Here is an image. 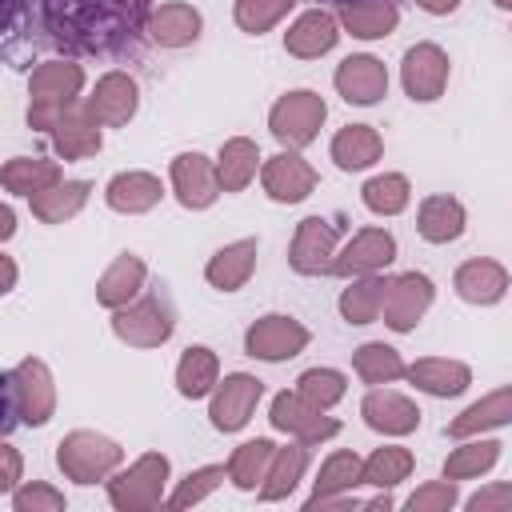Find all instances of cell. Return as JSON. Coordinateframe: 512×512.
I'll return each mask as SVG.
<instances>
[{
	"instance_id": "cell-1",
	"label": "cell",
	"mask_w": 512,
	"mask_h": 512,
	"mask_svg": "<svg viewBox=\"0 0 512 512\" xmlns=\"http://www.w3.org/2000/svg\"><path fill=\"white\" fill-rule=\"evenodd\" d=\"M140 0H40L48 36L72 52H120L144 28Z\"/></svg>"
},
{
	"instance_id": "cell-2",
	"label": "cell",
	"mask_w": 512,
	"mask_h": 512,
	"mask_svg": "<svg viewBox=\"0 0 512 512\" xmlns=\"http://www.w3.org/2000/svg\"><path fill=\"white\" fill-rule=\"evenodd\" d=\"M84 68L76 60H40L28 76V128L32 132H52V124L80 104L84 96Z\"/></svg>"
},
{
	"instance_id": "cell-3",
	"label": "cell",
	"mask_w": 512,
	"mask_h": 512,
	"mask_svg": "<svg viewBox=\"0 0 512 512\" xmlns=\"http://www.w3.org/2000/svg\"><path fill=\"white\" fill-rule=\"evenodd\" d=\"M112 332L128 348H160L176 332V304L164 284H152L144 296L112 312Z\"/></svg>"
},
{
	"instance_id": "cell-4",
	"label": "cell",
	"mask_w": 512,
	"mask_h": 512,
	"mask_svg": "<svg viewBox=\"0 0 512 512\" xmlns=\"http://www.w3.org/2000/svg\"><path fill=\"white\" fill-rule=\"evenodd\" d=\"M172 480V460L164 452H144L128 468H116L108 484V504L116 512H152L164 504V488Z\"/></svg>"
},
{
	"instance_id": "cell-5",
	"label": "cell",
	"mask_w": 512,
	"mask_h": 512,
	"mask_svg": "<svg viewBox=\"0 0 512 512\" xmlns=\"http://www.w3.org/2000/svg\"><path fill=\"white\" fill-rule=\"evenodd\" d=\"M120 464H124V448L112 436L92 432V428H76V432L60 436V444H56V468L72 484H100Z\"/></svg>"
},
{
	"instance_id": "cell-6",
	"label": "cell",
	"mask_w": 512,
	"mask_h": 512,
	"mask_svg": "<svg viewBox=\"0 0 512 512\" xmlns=\"http://www.w3.org/2000/svg\"><path fill=\"white\" fill-rule=\"evenodd\" d=\"M324 120H328V104H324V96L312 92V88H292V92H284V96L268 108V132H272L284 148H296V152L308 148V144L320 136Z\"/></svg>"
},
{
	"instance_id": "cell-7",
	"label": "cell",
	"mask_w": 512,
	"mask_h": 512,
	"mask_svg": "<svg viewBox=\"0 0 512 512\" xmlns=\"http://www.w3.org/2000/svg\"><path fill=\"white\" fill-rule=\"evenodd\" d=\"M8 388H12V404H16V420L28 428H44L56 412V380L52 368L40 356H24L12 372H8Z\"/></svg>"
},
{
	"instance_id": "cell-8",
	"label": "cell",
	"mask_w": 512,
	"mask_h": 512,
	"mask_svg": "<svg viewBox=\"0 0 512 512\" xmlns=\"http://www.w3.org/2000/svg\"><path fill=\"white\" fill-rule=\"evenodd\" d=\"M268 420H272L276 432H288L292 440H300V444H308V448H316V444H324V440H332V436L340 432V420H332L324 408H316V404H312L308 396H300L296 388H284V392L272 396Z\"/></svg>"
},
{
	"instance_id": "cell-9",
	"label": "cell",
	"mask_w": 512,
	"mask_h": 512,
	"mask_svg": "<svg viewBox=\"0 0 512 512\" xmlns=\"http://www.w3.org/2000/svg\"><path fill=\"white\" fill-rule=\"evenodd\" d=\"M308 344H312V332H308L296 316H284V312H268V316L252 320L248 332H244V352H248L252 360H264V364L292 360V356H300Z\"/></svg>"
},
{
	"instance_id": "cell-10",
	"label": "cell",
	"mask_w": 512,
	"mask_h": 512,
	"mask_svg": "<svg viewBox=\"0 0 512 512\" xmlns=\"http://www.w3.org/2000/svg\"><path fill=\"white\" fill-rule=\"evenodd\" d=\"M208 396H212L208 400L212 428L216 432H240L252 420V412H256V404L264 396V380L252 376V372H228L224 380H216V388Z\"/></svg>"
},
{
	"instance_id": "cell-11",
	"label": "cell",
	"mask_w": 512,
	"mask_h": 512,
	"mask_svg": "<svg viewBox=\"0 0 512 512\" xmlns=\"http://www.w3.org/2000/svg\"><path fill=\"white\" fill-rule=\"evenodd\" d=\"M448 76H452V60H448V52H444L440 44H432V40L412 44V48L404 52V60H400V84H404L408 100H416V104L440 100L444 88H448Z\"/></svg>"
},
{
	"instance_id": "cell-12",
	"label": "cell",
	"mask_w": 512,
	"mask_h": 512,
	"mask_svg": "<svg viewBox=\"0 0 512 512\" xmlns=\"http://www.w3.org/2000/svg\"><path fill=\"white\" fill-rule=\"evenodd\" d=\"M432 300H436V284L424 272H400V276H388L384 284L380 316L392 332H412L432 308Z\"/></svg>"
},
{
	"instance_id": "cell-13",
	"label": "cell",
	"mask_w": 512,
	"mask_h": 512,
	"mask_svg": "<svg viewBox=\"0 0 512 512\" xmlns=\"http://www.w3.org/2000/svg\"><path fill=\"white\" fill-rule=\"evenodd\" d=\"M336 248H340V224L328 216H304L292 232L288 264L300 276H328Z\"/></svg>"
},
{
	"instance_id": "cell-14",
	"label": "cell",
	"mask_w": 512,
	"mask_h": 512,
	"mask_svg": "<svg viewBox=\"0 0 512 512\" xmlns=\"http://www.w3.org/2000/svg\"><path fill=\"white\" fill-rule=\"evenodd\" d=\"M260 184H264V196L276 200V204H300L316 192L320 184V172L296 152V148H284L276 156H268L260 164Z\"/></svg>"
},
{
	"instance_id": "cell-15",
	"label": "cell",
	"mask_w": 512,
	"mask_h": 512,
	"mask_svg": "<svg viewBox=\"0 0 512 512\" xmlns=\"http://www.w3.org/2000/svg\"><path fill=\"white\" fill-rule=\"evenodd\" d=\"M396 260V236L388 228H360L348 236L344 248H336L332 256V272L328 276H368V272H384Z\"/></svg>"
},
{
	"instance_id": "cell-16",
	"label": "cell",
	"mask_w": 512,
	"mask_h": 512,
	"mask_svg": "<svg viewBox=\"0 0 512 512\" xmlns=\"http://www.w3.org/2000/svg\"><path fill=\"white\" fill-rule=\"evenodd\" d=\"M340 100L356 104V108H372L388 96V68L384 60H376L372 52H352L336 64V76H332Z\"/></svg>"
},
{
	"instance_id": "cell-17",
	"label": "cell",
	"mask_w": 512,
	"mask_h": 512,
	"mask_svg": "<svg viewBox=\"0 0 512 512\" xmlns=\"http://www.w3.org/2000/svg\"><path fill=\"white\" fill-rule=\"evenodd\" d=\"M140 108V88L128 72L112 68L96 80L92 96H84V112L100 124V128H124Z\"/></svg>"
},
{
	"instance_id": "cell-18",
	"label": "cell",
	"mask_w": 512,
	"mask_h": 512,
	"mask_svg": "<svg viewBox=\"0 0 512 512\" xmlns=\"http://www.w3.org/2000/svg\"><path fill=\"white\" fill-rule=\"evenodd\" d=\"M168 180H172V192H176L180 208H188V212H204V208H212L216 196H220L216 164H212L204 152H180V156H172Z\"/></svg>"
},
{
	"instance_id": "cell-19",
	"label": "cell",
	"mask_w": 512,
	"mask_h": 512,
	"mask_svg": "<svg viewBox=\"0 0 512 512\" xmlns=\"http://www.w3.org/2000/svg\"><path fill=\"white\" fill-rule=\"evenodd\" d=\"M360 416H364V424L372 428V432H380V436H408V432H416L420 428V408H416V400H408L404 392H392V388H372L364 400H360Z\"/></svg>"
},
{
	"instance_id": "cell-20",
	"label": "cell",
	"mask_w": 512,
	"mask_h": 512,
	"mask_svg": "<svg viewBox=\"0 0 512 512\" xmlns=\"http://www.w3.org/2000/svg\"><path fill=\"white\" fill-rule=\"evenodd\" d=\"M336 40H340L336 16H332L328 8H308V12H300V16L288 24V32H284V52L296 56V60H320V56H328V52L336 48Z\"/></svg>"
},
{
	"instance_id": "cell-21",
	"label": "cell",
	"mask_w": 512,
	"mask_h": 512,
	"mask_svg": "<svg viewBox=\"0 0 512 512\" xmlns=\"http://www.w3.org/2000/svg\"><path fill=\"white\" fill-rule=\"evenodd\" d=\"M144 32L160 48H188V44L200 40L204 16H200V8H192L184 0H172V4H160L144 16Z\"/></svg>"
},
{
	"instance_id": "cell-22",
	"label": "cell",
	"mask_w": 512,
	"mask_h": 512,
	"mask_svg": "<svg viewBox=\"0 0 512 512\" xmlns=\"http://www.w3.org/2000/svg\"><path fill=\"white\" fill-rule=\"evenodd\" d=\"M164 200V184L160 176L144 172V168H128V172H116L108 184H104V204L120 216H144L152 212L156 204Z\"/></svg>"
},
{
	"instance_id": "cell-23",
	"label": "cell",
	"mask_w": 512,
	"mask_h": 512,
	"mask_svg": "<svg viewBox=\"0 0 512 512\" xmlns=\"http://www.w3.org/2000/svg\"><path fill=\"white\" fill-rule=\"evenodd\" d=\"M256 252H260V240L256 236H240L224 248H216L204 264V280L216 288V292H240L252 272H256Z\"/></svg>"
},
{
	"instance_id": "cell-24",
	"label": "cell",
	"mask_w": 512,
	"mask_h": 512,
	"mask_svg": "<svg viewBox=\"0 0 512 512\" xmlns=\"http://www.w3.org/2000/svg\"><path fill=\"white\" fill-rule=\"evenodd\" d=\"M452 288H456V296L464 304H480V308L500 304L504 292H508V268L500 260H492V256H472V260H464L456 268Z\"/></svg>"
},
{
	"instance_id": "cell-25",
	"label": "cell",
	"mask_w": 512,
	"mask_h": 512,
	"mask_svg": "<svg viewBox=\"0 0 512 512\" xmlns=\"http://www.w3.org/2000/svg\"><path fill=\"white\" fill-rule=\"evenodd\" d=\"M144 284H148V264H144L136 252H120V256L100 272V280H96V304L108 308V312H116V308H124L128 300H136V296L144 292Z\"/></svg>"
},
{
	"instance_id": "cell-26",
	"label": "cell",
	"mask_w": 512,
	"mask_h": 512,
	"mask_svg": "<svg viewBox=\"0 0 512 512\" xmlns=\"http://www.w3.org/2000/svg\"><path fill=\"white\" fill-rule=\"evenodd\" d=\"M464 224H468V212L448 192H432L416 208V232L428 244H452V240H460L464 236Z\"/></svg>"
},
{
	"instance_id": "cell-27",
	"label": "cell",
	"mask_w": 512,
	"mask_h": 512,
	"mask_svg": "<svg viewBox=\"0 0 512 512\" xmlns=\"http://www.w3.org/2000/svg\"><path fill=\"white\" fill-rule=\"evenodd\" d=\"M52 148H56V156L60 160H84V156H96L100 152V144H104V136H100V124L84 112V100L80 104H72L56 124H52Z\"/></svg>"
},
{
	"instance_id": "cell-28",
	"label": "cell",
	"mask_w": 512,
	"mask_h": 512,
	"mask_svg": "<svg viewBox=\"0 0 512 512\" xmlns=\"http://www.w3.org/2000/svg\"><path fill=\"white\" fill-rule=\"evenodd\" d=\"M404 376H408L420 392L440 396V400L460 396V392L472 384V368H468L464 360H448V356H424V360H416V364H404Z\"/></svg>"
},
{
	"instance_id": "cell-29",
	"label": "cell",
	"mask_w": 512,
	"mask_h": 512,
	"mask_svg": "<svg viewBox=\"0 0 512 512\" xmlns=\"http://www.w3.org/2000/svg\"><path fill=\"white\" fill-rule=\"evenodd\" d=\"M508 420H512V388L500 384V388H492L488 396H480L476 404H468L456 420H448L444 436L468 440V436H480V432H488V428H504Z\"/></svg>"
},
{
	"instance_id": "cell-30",
	"label": "cell",
	"mask_w": 512,
	"mask_h": 512,
	"mask_svg": "<svg viewBox=\"0 0 512 512\" xmlns=\"http://www.w3.org/2000/svg\"><path fill=\"white\" fill-rule=\"evenodd\" d=\"M328 156H332V164L340 172H364L384 156V140H380V132L372 124H344L332 136Z\"/></svg>"
},
{
	"instance_id": "cell-31",
	"label": "cell",
	"mask_w": 512,
	"mask_h": 512,
	"mask_svg": "<svg viewBox=\"0 0 512 512\" xmlns=\"http://www.w3.org/2000/svg\"><path fill=\"white\" fill-rule=\"evenodd\" d=\"M304 472H308V444H300V440H296V444L276 448V452H272V460H268L264 480L256 484L260 500H264V504L288 500V496L296 492V484L304 480Z\"/></svg>"
},
{
	"instance_id": "cell-32",
	"label": "cell",
	"mask_w": 512,
	"mask_h": 512,
	"mask_svg": "<svg viewBox=\"0 0 512 512\" xmlns=\"http://www.w3.org/2000/svg\"><path fill=\"white\" fill-rule=\"evenodd\" d=\"M336 24L356 40H384L400 24V8L392 0H352L340 8Z\"/></svg>"
},
{
	"instance_id": "cell-33",
	"label": "cell",
	"mask_w": 512,
	"mask_h": 512,
	"mask_svg": "<svg viewBox=\"0 0 512 512\" xmlns=\"http://www.w3.org/2000/svg\"><path fill=\"white\" fill-rule=\"evenodd\" d=\"M56 180H64L60 160H44V156H12L0 164V188L12 196H36L44 188H52Z\"/></svg>"
},
{
	"instance_id": "cell-34",
	"label": "cell",
	"mask_w": 512,
	"mask_h": 512,
	"mask_svg": "<svg viewBox=\"0 0 512 512\" xmlns=\"http://www.w3.org/2000/svg\"><path fill=\"white\" fill-rule=\"evenodd\" d=\"M220 380V356L208 344H188L176 360V392L184 400H204Z\"/></svg>"
},
{
	"instance_id": "cell-35",
	"label": "cell",
	"mask_w": 512,
	"mask_h": 512,
	"mask_svg": "<svg viewBox=\"0 0 512 512\" xmlns=\"http://www.w3.org/2000/svg\"><path fill=\"white\" fill-rule=\"evenodd\" d=\"M88 196H92V184L88 180H56L52 188L28 196V204H32V216L40 224H64L76 212H84Z\"/></svg>"
},
{
	"instance_id": "cell-36",
	"label": "cell",
	"mask_w": 512,
	"mask_h": 512,
	"mask_svg": "<svg viewBox=\"0 0 512 512\" xmlns=\"http://www.w3.org/2000/svg\"><path fill=\"white\" fill-rule=\"evenodd\" d=\"M212 164H216L220 192H244L252 184L256 168H260V148L248 136H232V140L220 144V156Z\"/></svg>"
},
{
	"instance_id": "cell-37",
	"label": "cell",
	"mask_w": 512,
	"mask_h": 512,
	"mask_svg": "<svg viewBox=\"0 0 512 512\" xmlns=\"http://www.w3.org/2000/svg\"><path fill=\"white\" fill-rule=\"evenodd\" d=\"M360 468H364V460H360L356 452H348V448L328 452V456H324V464H320V472H316V480H312V496H308V500L344 496V492L360 488V484H364ZM308 500H304V504H308Z\"/></svg>"
},
{
	"instance_id": "cell-38",
	"label": "cell",
	"mask_w": 512,
	"mask_h": 512,
	"mask_svg": "<svg viewBox=\"0 0 512 512\" xmlns=\"http://www.w3.org/2000/svg\"><path fill=\"white\" fill-rule=\"evenodd\" d=\"M384 276L380 272H368V276H352V284L340 292V300H336V308H340V316L348 320V324H372V320H380V300H384Z\"/></svg>"
},
{
	"instance_id": "cell-39",
	"label": "cell",
	"mask_w": 512,
	"mask_h": 512,
	"mask_svg": "<svg viewBox=\"0 0 512 512\" xmlns=\"http://www.w3.org/2000/svg\"><path fill=\"white\" fill-rule=\"evenodd\" d=\"M500 452H504L500 440L468 436L460 448L448 452V460H444V480H476V476H484V472H492V468L500 464Z\"/></svg>"
},
{
	"instance_id": "cell-40",
	"label": "cell",
	"mask_w": 512,
	"mask_h": 512,
	"mask_svg": "<svg viewBox=\"0 0 512 512\" xmlns=\"http://www.w3.org/2000/svg\"><path fill=\"white\" fill-rule=\"evenodd\" d=\"M272 452H276V444H272L268 436H256V440L236 444L232 456H228V464H224V468H228V480H232L240 492H256V484H260L264 472H268Z\"/></svg>"
},
{
	"instance_id": "cell-41",
	"label": "cell",
	"mask_w": 512,
	"mask_h": 512,
	"mask_svg": "<svg viewBox=\"0 0 512 512\" xmlns=\"http://www.w3.org/2000/svg\"><path fill=\"white\" fill-rule=\"evenodd\" d=\"M360 200L372 216H400L412 204V184L404 172H380V176L364 180Z\"/></svg>"
},
{
	"instance_id": "cell-42",
	"label": "cell",
	"mask_w": 512,
	"mask_h": 512,
	"mask_svg": "<svg viewBox=\"0 0 512 512\" xmlns=\"http://www.w3.org/2000/svg\"><path fill=\"white\" fill-rule=\"evenodd\" d=\"M352 368H356V376L364 384L376 388V384H392V380L404 376V356L384 340H368V344H360L352 352Z\"/></svg>"
},
{
	"instance_id": "cell-43",
	"label": "cell",
	"mask_w": 512,
	"mask_h": 512,
	"mask_svg": "<svg viewBox=\"0 0 512 512\" xmlns=\"http://www.w3.org/2000/svg\"><path fill=\"white\" fill-rule=\"evenodd\" d=\"M412 468H416V456H412L408 448H400V444H384V448H376V452L364 460L360 476H364V484H372V488H388V492H392L400 480L412 476Z\"/></svg>"
},
{
	"instance_id": "cell-44",
	"label": "cell",
	"mask_w": 512,
	"mask_h": 512,
	"mask_svg": "<svg viewBox=\"0 0 512 512\" xmlns=\"http://www.w3.org/2000/svg\"><path fill=\"white\" fill-rule=\"evenodd\" d=\"M224 480H228V468H224V464H204V468L188 472V476L176 484V492H172V496H164V508H172V512L192 508V504L208 500Z\"/></svg>"
},
{
	"instance_id": "cell-45",
	"label": "cell",
	"mask_w": 512,
	"mask_h": 512,
	"mask_svg": "<svg viewBox=\"0 0 512 512\" xmlns=\"http://www.w3.org/2000/svg\"><path fill=\"white\" fill-rule=\"evenodd\" d=\"M292 8H296V0H236V4H232V20H236L240 32L264 36V32L276 28Z\"/></svg>"
},
{
	"instance_id": "cell-46",
	"label": "cell",
	"mask_w": 512,
	"mask_h": 512,
	"mask_svg": "<svg viewBox=\"0 0 512 512\" xmlns=\"http://www.w3.org/2000/svg\"><path fill=\"white\" fill-rule=\"evenodd\" d=\"M296 392L300 396H308L316 408H336L340 400H344V392H348V376L344 372H336V368H304L300 376H296Z\"/></svg>"
},
{
	"instance_id": "cell-47",
	"label": "cell",
	"mask_w": 512,
	"mask_h": 512,
	"mask_svg": "<svg viewBox=\"0 0 512 512\" xmlns=\"http://www.w3.org/2000/svg\"><path fill=\"white\" fill-rule=\"evenodd\" d=\"M12 508L16 512H64L68 500L60 488L44 484V480H28V484H16L12 488Z\"/></svg>"
},
{
	"instance_id": "cell-48",
	"label": "cell",
	"mask_w": 512,
	"mask_h": 512,
	"mask_svg": "<svg viewBox=\"0 0 512 512\" xmlns=\"http://www.w3.org/2000/svg\"><path fill=\"white\" fill-rule=\"evenodd\" d=\"M456 504H460L456 480H428V484H420V488L408 496V508H412V512H452Z\"/></svg>"
},
{
	"instance_id": "cell-49",
	"label": "cell",
	"mask_w": 512,
	"mask_h": 512,
	"mask_svg": "<svg viewBox=\"0 0 512 512\" xmlns=\"http://www.w3.org/2000/svg\"><path fill=\"white\" fill-rule=\"evenodd\" d=\"M464 508L468 512H508L512 508V484H504V480L500 484H488L476 496H468Z\"/></svg>"
},
{
	"instance_id": "cell-50",
	"label": "cell",
	"mask_w": 512,
	"mask_h": 512,
	"mask_svg": "<svg viewBox=\"0 0 512 512\" xmlns=\"http://www.w3.org/2000/svg\"><path fill=\"white\" fill-rule=\"evenodd\" d=\"M20 476H24V456H20V448H12V444L0 436V496L12 492V488L20 484Z\"/></svg>"
},
{
	"instance_id": "cell-51",
	"label": "cell",
	"mask_w": 512,
	"mask_h": 512,
	"mask_svg": "<svg viewBox=\"0 0 512 512\" xmlns=\"http://www.w3.org/2000/svg\"><path fill=\"white\" fill-rule=\"evenodd\" d=\"M16 280H20L16 260H12V256H0V296H8V292L16 288Z\"/></svg>"
},
{
	"instance_id": "cell-52",
	"label": "cell",
	"mask_w": 512,
	"mask_h": 512,
	"mask_svg": "<svg viewBox=\"0 0 512 512\" xmlns=\"http://www.w3.org/2000/svg\"><path fill=\"white\" fill-rule=\"evenodd\" d=\"M20 12H24V0H0V36L12 32V24L20 20Z\"/></svg>"
},
{
	"instance_id": "cell-53",
	"label": "cell",
	"mask_w": 512,
	"mask_h": 512,
	"mask_svg": "<svg viewBox=\"0 0 512 512\" xmlns=\"http://www.w3.org/2000/svg\"><path fill=\"white\" fill-rule=\"evenodd\" d=\"M428 16H448V12H456L460 8V0H416Z\"/></svg>"
},
{
	"instance_id": "cell-54",
	"label": "cell",
	"mask_w": 512,
	"mask_h": 512,
	"mask_svg": "<svg viewBox=\"0 0 512 512\" xmlns=\"http://www.w3.org/2000/svg\"><path fill=\"white\" fill-rule=\"evenodd\" d=\"M12 236H16V212L8 204H0V244L12 240Z\"/></svg>"
},
{
	"instance_id": "cell-55",
	"label": "cell",
	"mask_w": 512,
	"mask_h": 512,
	"mask_svg": "<svg viewBox=\"0 0 512 512\" xmlns=\"http://www.w3.org/2000/svg\"><path fill=\"white\" fill-rule=\"evenodd\" d=\"M492 4H496L500 12H508V8H512V0H492Z\"/></svg>"
},
{
	"instance_id": "cell-56",
	"label": "cell",
	"mask_w": 512,
	"mask_h": 512,
	"mask_svg": "<svg viewBox=\"0 0 512 512\" xmlns=\"http://www.w3.org/2000/svg\"><path fill=\"white\" fill-rule=\"evenodd\" d=\"M324 4H336V8H344V4H352V0H324Z\"/></svg>"
},
{
	"instance_id": "cell-57",
	"label": "cell",
	"mask_w": 512,
	"mask_h": 512,
	"mask_svg": "<svg viewBox=\"0 0 512 512\" xmlns=\"http://www.w3.org/2000/svg\"><path fill=\"white\" fill-rule=\"evenodd\" d=\"M140 4H144V0H140Z\"/></svg>"
}]
</instances>
